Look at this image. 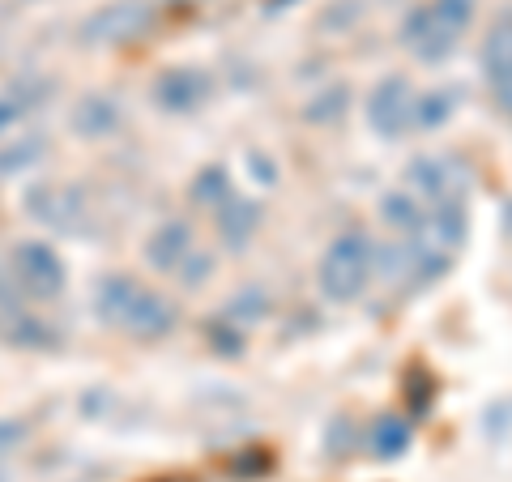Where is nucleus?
<instances>
[{"label":"nucleus","instance_id":"obj_1","mask_svg":"<svg viewBox=\"0 0 512 482\" xmlns=\"http://www.w3.org/2000/svg\"><path fill=\"white\" fill-rule=\"evenodd\" d=\"M474 22V0H427L414 5L402 22V47L423 60V64H440L457 52L461 35Z\"/></svg>","mask_w":512,"mask_h":482},{"label":"nucleus","instance_id":"obj_2","mask_svg":"<svg viewBox=\"0 0 512 482\" xmlns=\"http://www.w3.org/2000/svg\"><path fill=\"white\" fill-rule=\"evenodd\" d=\"M376 269V248L367 235H338L320 256V295L333 303H350L367 291Z\"/></svg>","mask_w":512,"mask_h":482},{"label":"nucleus","instance_id":"obj_3","mask_svg":"<svg viewBox=\"0 0 512 482\" xmlns=\"http://www.w3.org/2000/svg\"><path fill=\"white\" fill-rule=\"evenodd\" d=\"M414 86H410V77L402 73H393V77H380V82L372 86V94H367V124H372V133L384 137V141H393V137H402L406 128H414Z\"/></svg>","mask_w":512,"mask_h":482},{"label":"nucleus","instance_id":"obj_4","mask_svg":"<svg viewBox=\"0 0 512 482\" xmlns=\"http://www.w3.org/2000/svg\"><path fill=\"white\" fill-rule=\"evenodd\" d=\"M150 26H154V9L146 5V0H116V5H103V9L82 26V39L94 43V47H107V43H137Z\"/></svg>","mask_w":512,"mask_h":482},{"label":"nucleus","instance_id":"obj_5","mask_svg":"<svg viewBox=\"0 0 512 482\" xmlns=\"http://www.w3.org/2000/svg\"><path fill=\"white\" fill-rule=\"evenodd\" d=\"M13 286H22L35 299H52L64 291V261L47 244H18L9 252Z\"/></svg>","mask_w":512,"mask_h":482},{"label":"nucleus","instance_id":"obj_6","mask_svg":"<svg viewBox=\"0 0 512 482\" xmlns=\"http://www.w3.org/2000/svg\"><path fill=\"white\" fill-rule=\"evenodd\" d=\"M30 214L52 231H82L86 227V201L77 188H56V184H39L26 197Z\"/></svg>","mask_w":512,"mask_h":482},{"label":"nucleus","instance_id":"obj_7","mask_svg":"<svg viewBox=\"0 0 512 482\" xmlns=\"http://www.w3.org/2000/svg\"><path fill=\"white\" fill-rule=\"evenodd\" d=\"M116 329L141 337V342H158V337H167L175 329V308H171L163 295H154V291H146V286H137V295L128 299V308H124Z\"/></svg>","mask_w":512,"mask_h":482},{"label":"nucleus","instance_id":"obj_8","mask_svg":"<svg viewBox=\"0 0 512 482\" xmlns=\"http://www.w3.org/2000/svg\"><path fill=\"white\" fill-rule=\"evenodd\" d=\"M483 73L487 82L500 94V103L512 111V9H504L491 22L487 39H483Z\"/></svg>","mask_w":512,"mask_h":482},{"label":"nucleus","instance_id":"obj_9","mask_svg":"<svg viewBox=\"0 0 512 482\" xmlns=\"http://www.w3.org/2000/svg\"><path fill=\"white\" fill-rule=\"evenodd\" d=\"M205 99H210V73H201V69H167L154 82V103L171 111V116L197 111Z\"/></svg>","mask_w":512,"mask_h":482},{"label":"nucleus","instance_id":"obj_10","mask_svg":"<svg viewBox=\"0 0 512 482\" xmlns=\"http://www.w3.org/2000/svg\"><path fill=\"white\" fill-rule=\"evenodd\" d=\"M419 231L431 235L427 248H440V252L461 248V244H466V231H470V222H466V201H461V197L436 201V205L427 210V218H423Z\"/></svg>","mask_w":512,"mask_h":482},{"label":"nucleus","instance_id":"obj_11","mask_svg":"<svg viewBox=\"0 0 512 482\" xmlns=\"http://www.w3.org/2000/svg\"><path fill=\"white\" fill-rule=\"evenodd\" d=\"M214 214H218V235H222V244H227L231 252H244L248 239L256 235V227H261V205L244 201V197H227Z\"/></svg>","mask_w":512,"mask_h":482},{"label":"nucleus","instance_id":"obj_12","mask_svg":"<svg viewBox=\"0 0 512 482\" xmlns=\"http://www.w3.org/2000/svg\"><path fill=\"white\" fill-rule=\"evenodd\" d=\"M120 103L107 99V94H90L73 107V133L86 137V141H99V137H111L120 128Z\"/></svg>","mask_w":512,"mask_h":482},{"label":"nucleus","instance_id":"obj_13","mask_svg":"<svg viewBox=\"0 0 512 482\" xmlns=\"http://www.w3.org/2000/svg\"><path fill=\"white\" fill-rule=\"evenodd\" d=\"M188 252H192V227L188 222H163L146 244V261L158 273H167V269H180Z\"/></svg>","mask_w":512,"mask_h":482},{"label":"nucleus","instance_id":"obj_14","mask_svg":"<svg viewBox=\"0 0 512 482\" xmlns=\"http://www.w3.org/2000/svg\"><path fill=\"white\" fill-rule=\"evenodd\" d=\"M52 90H56V86L47 82V77H22V82L13 86V90L0 94V133H9V128L18 124L22 116H30V111H35Z\"/></svg>","mask_w":512,"mask_h":482},{"label":"nucleus","instance_id":"obj_15","mask_svg":"<svg viewBox=\"0 0 512 482\" xmlns=\"http://www.w3.org/2000/svg\"><path fill=\"white\" fill-rule=\"evenodd\" d=\"M406 175H410V184L419 188L431 205L457 197V171L448 163H440V158H414V163L406 167Z\"/></svg>","mask_w":512,"mask_h":482},{"label":"nucleus","instance_id":"obj_16","mask_svg":"<svg viewBox=\"0 0 512 482\" xmlns=\"http://www.w3.org/2000/svg\"><path fill=\"white\" fill-rule=\"evenodd\" d=\"M367 444H372V453L380 461L402 457L406 448H410V423L397 419V414H380V419L372 423V436H367Z\"/></svg>","mask_w":512,"mask_h":482},{"label":"nucleus","instance_id":"obj_17","mask_svg":"<svg viewBox=\"0 0 512 482\" xmlns=\"http://www.w3.org/2000/svg\"><path fill=\"white\" fill-rule=\"evenodd\" d=\"M461 99H466V90H431L423 94L419 103H414V124L419 128H440L453 120V111L461 107Z\"/></svg>","mask_w":512,"mask_h":482},{"label":"nucleus","instance_id":"obj_18","mask_svg":"<svg viewBox=\"0 0 512 482\" xmlns=\"http://www.w3.org/2000/svg\"><path fill=\"white\" fill-rule=\"evenodd\" d=\"M380 218L389 222V227H397V231H419L427 210H419V201H410L406 192H389V197L380 201Z\"/></svg>","mask_w":512,"mask_h":482},{"label":"nucleus","instance_id":"obj_19","mask_svg":"<svg viewBox=\"0 0 512 482\" xmlns=\"http://www.w3.org/2000/svg\"><path fill=\"white\" fill-rule=\"evenodd\" d=\"M346 107H350V90L346 86H329L325 94H316V99L303 107V120L308 124H333V120L346 116Z\"/></svg>","mask_w":512,"mask_h":482},{"label":"nucleus","instance_id":"obj_20","mask_svg":"<svg viewBox=\"0 0 512 482\" xmlns=\"http://www.w3.org/2000/svg\"><path fill=\"white\" fill-rule=\"evenodd\" d=\"M402 393H406V410L414 414V419H423V414L431 410V397H436V380H431V372H427V367H419V363H414L410 372H406Z\"/></svg>","mask_w":512,"mask_h":482},{"label":"nucleus","instance_id":"obj_21","mask_svg":"<svg viewBox=\"0 0 512 482\" xmlns=\"http://www.w3.org/2000/svg\"><path fill=\"white\" fill-rule=\"evenodd\" d=\"M231 197V175H227V167H205L197 180H192V201L197 205H218Z\"/></svg>","mask_w":512,"mask_h":482},{"label":"nucleus","instance_id":"obj_22","mask_svg":"<svg viewBox=\"0 0 512 482\" xmlns=\"http://www.w3.org/2000/svg\"><path fill=\"white\" fill-rule=\"evenodd\" d=\"M39 158H43V137H26V141H18V146L0 150V175L26 171V167H35Z\"/></svg>","mask_w":512,"mask_h":482},{"label":"nucleus","instance_id":"obj_23","mask_svg":"<svg viewBox=\"0 0 512 482\" xmlns=\"http://www.w3.org/2000/svg\"><path fill=\"white\" fill-rule=\"evenodd\" d=\"M269 312V295L248 286V291H239L231 303H227V320H261Z\"/></svg>","mask_w":512,"mask_h":482},{"label":"nucleus","instance_id":"obj_24","mask_svg":"<svg viewBox=\"0 0 512 482\" xmlns=\"http://www.w3.org/2000/svg\"><path fill=\"white\" fill-rule=\"evenodd\" d=\"M210 342H214L218 355H227V359H239V355H244V337L231 329V320H227V316H222V320H210Z\"/></svg>","mask_w":512,"mask_h":482},{"label":"nucleus","instance_id":"obj_25","mask_svg":"<svg viewBox=\"0 0 512 482\" xmlns=\"http://www.w3.org/2000/svg\"><path fill=\"white\" fill-rule=\"evenodd\" d=\"M180 273H184V286H205V278H210V273H214V256L210 252H197V248H192L188 256H184V265H180Z\"/></svg>","mask_w":512,"mask_h":482},{"label":"nucleus","instance_id":"obj_26","mask_svg":"<svg viewBox=\"0 0 512 482\" xmlns=\"http://www.w3.org/2000/svg\"><path fill=\"white\" fill-rule=\"evenodd\" d=\"M325 448H329L333 457H342L346 448H350V419H346V414H338V419L329 423V431H325Z\"/></svg>","mask_w":512,"mask_h":482},{"label":"nucleus","instance_id":"obj_27","mask_svg":"<svg viewBox=\"0 0 512 482\" xmlns=\"http://www.w3.org/2000/svg\"><path fill=\"white\" fill-rule=\"evenodd\" d=\"M248 167H252V180L278 184V167H274V158H269V154H248Z\"/></svg>","mask_w":512,"mask_h":482},{"label":"nucleus","instance_id":"obj_28","mask_svg":"<svg viewBox=\"0 0 512 482\" xmlns=\"http://www.w3.org/2000/svg\"><path fill=\"white\" fill-rule=\"evenodd\" d=\"M22 436H26V427L18 419H5V423H0V453H5L9 444H18Z\"/></svg>","mask_w":512,"mask_h":482},{"label":"nucleus","instance_id":"obj_29","mask_svg":"<svg viewBox=\"0 0 512 482\" xmlns=\"http://www.w3.org/2000/svg\"><path fill=\"white\" fill-rule=\"evenodd\" d=\"M286 5H295V0H269V9H274V13H278V9H286Z\"/></svg>","mask_w":512,"mask_h":482}]
</instances>
